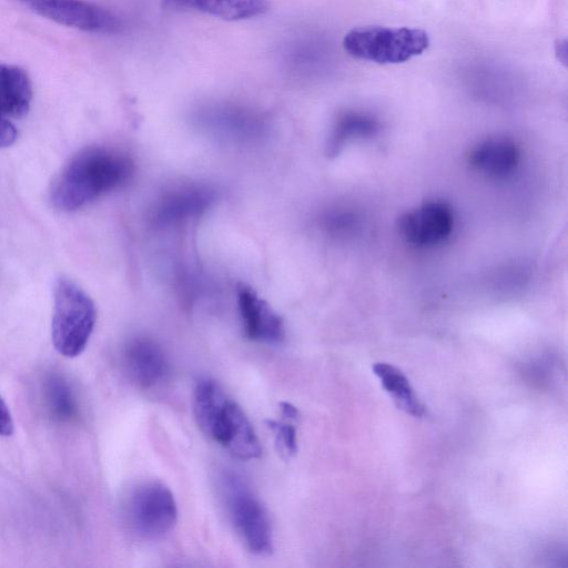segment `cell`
<instances>
[{"instance_id": "6da1fadb", "label": "cell", "mask_w": 568, "mask_h": 568, "mask_svg": "<svg viewBox=\"0 0 568 568\" xmlns=\"http://www.w3.org/2000/svg\"><path fill=\"white\" fill-rule=\"evenodd\" d=\"M133 172L132 159L122 151L87 146L71 156L54 178L50 200L60 211H75L124 185Z\"/></svg>"}, {"instance_id": "7a4b0ae2", "label": "cell", "mask_w": 568, "mask_h": 568, "mask_svg": "<svg viewBox=\"0 0 568 568\" xmlns=\"http://www.w3.org/2000/svg\"><path fill=\"white\" fill-rule=\"evenodd\" d=\"M193 410L200 428L239 459L262 454L260 440L244 410L210 378L200 379L193 393Z\"/></svg>"}, {"instance_id": "3957f363", "label": "cell", "mask_w": 568, "mask_h": 568, "mask_svg": "<svg viewBox=\"0 0 568 568\" xmlns=\"http://www.w3.org/2000/svg\"><path fill=\"white\" fill-rule=\"evenodd\" d=\"M97 322L91 297L73 281L60 278L54 287L51 322L52 344L65 357L79 356L88 345Z\"/></svg>"}, {"instance_id": "277c9868", "label": "cell", "mask_w": 568, "mask_h": 568, "mask_svg": "<svg viewBox=\"0 0 568 568\" xmlns=\"http://www.w3.org/2000/svg\"><path fill=\"white\" fill-rule=\"evenodd\" d=\"M343 47L353 58L379 64H395L420 55L429 47L426 31L416 28L365 26L349 30Z\"/></svg>"}, {"instance_id": "5b68a950", "label": "cell", "mask_w": 568, "mask_h": 568, "mask_svg": "<svg viewBox=\"0 0 568 568\" xmlns=\"http://www.w3.org/2000/svg\"><path fill=\"white\" fill-rule=\"evenodd\" d=\"M223 489L232 523L247 549L254 555H270L273 530L261 499L235 475L224 478Z\"/></svg>"}, {"instance_id": "8992f818", "label": "cell", "mask_w": 568, "mask_h": 568, "mask_svg": "<svg viewBox=\"0 0 568 568\" xmlns=\"http://www.w3.org/2000/svg\"><path fill=\"white\" fill-rule=\"evenodd\" d=\"M129 521L144 539H160L169 534L178 519V506L172 491L160 481H145L130 495Z\"/></svg>"}, {"instance_id": "52a82bcc", "label": "cell", "mask_w": 568, "mask_h": 568, "mask_svg": "<svg viewBox=\"0 0 568 568\" xmlns=\"http://www.w3.org/2000/svg\"><path fill=\"white\" fill-rule=\"evenodd\" d=\"M59 24L94 33H115L121 21L108 9L87 0H13Z\"/></svg>"}, {"instance_id": "ba28073f", "label": "cell", "mask_w": 568, "mask_h": 568, "mask_svg": "<svg viewBox=\"0 0 568 568\" xmlns=\"http://www.w3.org/2000/svg\"><path fill=\"white\" fill-rule=\"evenodd\" d=\"M196 121L209 133L232 142H250L265 131L264 120L255 112L234 104H214L200 110Z\"/></svg>"}, {"instance_id": "9c48e42d", "label": "cell", "mask_w": 568, "mask_h": 568, "mask_svg": "<svg viewBox=\"0 0 568 568\" xmlns=\"http://www.w3.org/2000/svg\"><path fill=\"white\" fill-rule=\"evenodd\" d=\"M397 225L408 243L418 246L434 245L452 233L454 213L443 201H427L403 213Z\"/></svg>"}, {"instance_id": "30bf717a", "label": "cell", "mask_w": 568, "mask_h": 568, "mask_svg": "<svg viewBox=\"0 0 568 568\" xmlns=\"http://www.w3.org/2000/svg\"><path fill=\"white\" fill-rule=\"evenodd\" d=\"M215 192L204 185H182L165 192L152 211L156 229H170L201 216L215 201Z\"/></svg>"}, {"instance_id": "8fae6325", "label": "cell", "mask_w": 568, "mask_h": 568, "mask_svg": "<svg viewBox=\"0 0 568 568\" xmlns=\"http://www.w3.org/2000/svg\"><path fill=\"white\" fill-rule=\"evenodd\" d=\"M239 312L245 335L255 342L277 344L285 337L282 317L252 287L236 286Z\"/></svg>"}, {"instance_id": "7c38bea8", "label": "cell", "mask_w": 568, "mask_h": 568, "mask_svg": "<svg viewBox=\"0 0 568 568\" xmlns=\"http://www.w3.org/2000/svg\"><path fill=\"white\" fill-rule=\"evenodd\" d=\"M124 367L130 379L141 388H152L168 373L163 348L149 337H135L124 351Z\"/></svg>"}, {"instance_id": "4fadbf2b", "label": "cell", "mask_w": 568, "mask_h": 568, "mask_svg": "<svg viewBox=\"0 0 568 568\" xmlns=\"http://www.w3.org/2000/svg\"><path fill=\"white\" fill-rule=\"evenodd\" d=\"M520 151L508 138H489L475 145L468 161L477 171L494 178L510 174L518 165Z\"/></svg>"}, {"instance_id": "5bb4252c", "label": "cell", "mask_w": 568, "mask_h": 568, "mask_svg": "<svg viewBox=\"0 0 568 568\" xmlns=\"http://www.w3.org/2000/svg\"><path fill=\"white\" fill-rule=\"evenodd\" d=\"M173 11H200L224 20H243L258 17L268 9L267 0H161Z\"/></svg>"}, {"instance_id": "9a60e30c", "label": "cell", "mask_w": 568, "mask_h": 568, "mask_svg": "<svg viewBox=\"0 0 568 568\" xmlns=\"http://www.w3.org/2000/svg\"><path fill=\"white\" fill-rule=\"evenodd\" d=\"M31 101L32 84L26 70L0 62V113L10 120L23 118Z\"/></svg>"}, {"instance_id": "2e32d148", "label": "cell", "mask_w": 568, "mask_h": 568, "mask_svg": "<svg viewBox=\"0 0 568 568\" xmlns=\"http://www.w3.org/2000/svg\"><path fill=\"white\" fill-rule=\"evenodd\" d=\"M373 371L379 377L385 390L392 395L399 409L415 417L425 415L426 407L419 400L408 378L400 369L388 363H375Z\"/></svg>"}, {"instance_id": "e0dca14e", "label": "cell", "mask_w": 568, "mask_h": 568, "mask_svg": "<svg viewBox=\"0 0 568 568\" xmlns=\"http://www.w3.org/2000/svg\"><path fill=\"white\" fill-rule=\"evenodd\" d=\"M379 122L362 112H345L335 122L328 138L326 153L335 156L353 139L374 136L379 131Z\"/></svg>"}, {"instance_id": "ac0fdd59", "label": "cell", "mask_w": 568, "mask_h": 568, "mask_svg": "<svg viewBox=\"0 0 568 568\" xmlns=\"http://www.w3.org/2000/svg\"><path fill=\"white\" fill-rule=\"evenodd\" d=\"M293 419L283 417V420H267V427L273 432L277 452L285 458L296 455L297 434Z\"/></svg>"}, {"instance_id": "d6986e66", "label": "cell", "mask_w": 568, "mask_h": 568, "mask_svg": "<svg viewBox=\"0 0 568 568\" xmlns=\"http://www.w3.org/2000/svg\"><path fill=\"white\" fill-rule=\"evenodd\" d=\"M49 402L59 417H70L74 412V399L69 386L61 379H52L49 384Z\"/></svg>"}, {"instance_id": "ffe728a7", "label": "cell", "mask_w": 568, "mask_h": 568, "mask_svg": "<svg viewBox=\"0 0 568 568\" xmlns=\"http://www.w3.org/2000/svg\"><path fill=\"white\" fill-rule=\"evenodd\" d=\"M18 131L12 121L0 113V149L14 143Z\"/></svg>"}, {"instance_id": "44dd1931", "label": "cell", "mask_w": 568, "mask_h": 568, "mask_svg": "<svg viewBox=\"0 0 568 568\" xmlns=\"http://www.w3.org/2000/svg\"><path fill=\"white\" fill-rule=\"evenodd\" d=\"M14 432V423L11 412L0 396V436H11Z\"/></svg>"}]
</instances>
